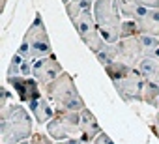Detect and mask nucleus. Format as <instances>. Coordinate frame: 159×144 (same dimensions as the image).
Returning <instances> with one entry per match:
<instances>
[{"label":"nucleus","mask_w":159,"mask_h":144,"mask_svg":"<svg viewBox=\"0 0 159 144\" xmlns=\"http://www.w3.org/2000/svg\"><path fill=\"white\" fill-rule=\"evenodd\" d=\"M101 131H103V129H101L98 118L94 116V112H92L88 107L83 109V110H81V138L92 142Z\"/></svg>","instance_id":"obj_12"},{"label":"nucleus","mask_w":159,"mask_h":144,"mask_svg":"<svg viewBox=\"0 0 159 144\" xmlns=\"http://www.w3.org/2000/svg\"><path fill=\"white\" fill-rule=\"evenodd\" d=\"M45 131L54 142L81 137V110H58L56 109V114L45 125Z\"/></svg>","instance_id":"obj_5"},{"label":"nucleus","mask_w":159,"mask_h":144,"mask_svg":"<svg viewBox=\"0 0 159 144\" xmlns=\"http://www.w3.org/2000/svg\"><path fill=\"white\" fill-rule=\"evenodd\" d=\"M153 122H159V109L155 110V116H153Z\"/></svg>","instance_id":"obj_28"},{"label":"nucleus","mask_w":159,"mask_h":144,"mask_svg":"<svg viewBox=\"0 0 159 144\" xmlns=\"http://www.w3.org/2000/svg\"><path fill=\"white\" fill-rule=\"evenodd\" d=\"M4 8H6V0H2V10H4Z\"/></svg>","instance_id":"obj_30"},{"label":"nucleus","mask_w":159,"mask_h":144,"mask_svg":"<svg viewBox=\"0 0 159 144\" xmlns=\"http://www.w3.org/2000/svg\"><path fill=\"white\" fill-rule=\"evenodd\" d=\"M8 84L11 86L13 94L19 97L21 103L28 105L32 103L34 99H38L39 96H43V88L39 86V83L34 79V77H23V75H17V77H6Z\"/></svg>","instance_id":"obj_10"},{"label":"nucleus","mask_w":159,"mask_h":144,"mask_svg":"<svg viewBox=\"0 0 159 144\" xmlns=\"http://www.w3.org/2000/svg\"><path fill=\"white\" fill-rule=\"evenodd\" d=\"M139 71L144 75V79H152L159 83V47L155 49L152 56L142 58V62L139 64Z\"/></svg>","instance_id":"obj_14"},{"label":"nucleus","mask_w":159,"mask_h":144,"mask_svg":"<svg viewBox=\"0 0 159 144\" xmlns=\"http://www.w3.org/2000/svg\"><path fill=\"white\" fill-rule=\"evenodd\" d=\"M54 144H92V142H88L81 137H73V138H66V140H56Z\"/></svg>","instance_id":"obj_24"},{"label":"nucleus","mask_w":159,"mask_h":144,"mask_svg":"<svg viewBox=\"0 0 159 144\" xmlns=\"http://www.w3.org/2000/svg\"><path fill=\"white\" fill-rule=\"evenodd\" d=\"M157 99H159V83H155L152 79H146L144 81V90H142V103L155 109Z\"/></svg>","instance_id":"obj_17"},{"label":"nucleus","mask_w":159,"mask_h":144,"mask_svg":"<svg viewBox=\"0 0 159 144\" xmlns=\"http://www.w3.org/2000/svg\"><path fill=\"white\" fill-rule=\"evenodd\" d=\"M157 109H159V99H157V107H155V110H157Z\"/></svg>","instance_id":"obj_32"},{"label":"nucleus","mask_w":159,"mask_h":144,"mask_svg":"<svg viewBox=\"0 0 159 144\" xmlns=\"http://www.w3.org/2000/svg\"><path fill=\"white\" fill-rule=\"evenodd\" d=\"M23 60H25V56H23V54H19V52L15 51V54L11 56L10 64H8L6 77H17V75H21V65H23Z\"/></svg>","instance_id":"obj_20"},{"label":"nucleus","mask_w":159,"mask_h":144,"mask_svg":"<svg viewBox=\"0 0 159 144\" xmlns=\"http://www.w3.org/2000/svg\"><path fill=\"white\" fill-rule=\"evenodd\" d=\"M92 144H116V142H114V140H112V138L105 133V131H101V133H99V135L92 140Z\"/></svg>","instance_id":"obj_23"},{"label":"nucleus","mask_w":159,"mask_h":144,"mask_svg":"<svg viewBox=\"0 0 159 144\" xmlns=\"http://www.w3.org/2000/svg\"><path fill=\"white\" fill-rule=\"evenodd\" d=\"M26 107H28V110L32 112L34 122H36L38 125H47V124L54 118V114H56V107L49 101V97H47L45 94L39 96L38 99H34L32 103H28Z\"/></svg>","instance_id":"obj_11"},{"label":"nucleus","mask_w":159,"mask_h":144,"mask_svg":"<svg viewBox=\"0 0 159 144\" xmlns=\"http://www.w3.org/2000/svg\"><path fill=\"white\" fill-rule=\"evenodd\" d=\"M135 67H131V65H127V64H124V62H120V60H114V62H111L109 65H105V73H107V77L111 79V81H116V79H122V77H125L127 73H131Z\"/></svg>","instance_id":"obj_18"},{"label":"nucleus","mask_w":159,"mask_h":144,"mask_svg":"<svg viewBox=\"0 0 159 144\" xmlns=\"http://www.w3.org/2000/svg\"><path fill=\"white\" fill-rule=\"evenodd\" d=\"M116 2H118L120 13H122L124 19H133L135 21V19L142 17L148 11V8L139 4V0H116Z\"/></svg>","instance_id":"obj_15"},{"label":"nucleus","mask_w":159,"mask_h":144,"mask_svg":"<svg viewBox=\"0 0 159 144\" xmlns=\"http://www.w3.org/2000/svg\"><path fill=\"white\" fill-rule=\"evenodd\" d=\"M92 2H96V0H92Z\"/></svg>","instance_id":"obj_33"},{"label":"nucleus","mask_w":159,"mask_h":144,"mask_svg":"<svg viewBox=\"0 0 159 144\" xmlns=\"http://www.w3.org/2000/svg\"><path fill=\"white\" fill-rule=\"evenodd\" d=\"M139 4L148 8V10H157L159 8V0H139Z\"/></svg>","instance_id":"obj_25"},{"label":"nucleus","mask_w":159,"mask_h":144,"mask_svg":"<svg viewBox=\"0 0 159 144\" xmlns=\"http://www.w3.org/2000/svg\"><path fill=\"white\" fill-rule=\"evenodd\" d=\"M64 8H66V13H67L69 21H73L81 13L94 10V2L92 0H69L67 4H64Z\"/></svg>","instance_id":"obj_16"},{"label":"nucleus","mask_w":159,"mask_h":144,"mask_svg":"<svg viewBox=\"0 0 159 144\" xmlns=\"http://www.w3.org/2000/svg\"><path fill=\"white\" fill-rule=\"evenodd\" d=\"M64 67L60 64V60L56 58V54H49V56H43V58H38L34 60V71H32V77L39 83L41 88H45L47 84H51L60 73H64Z\"/></svg>","instance_id":"obj_9"},{"label":"nucleus","mask_w":159,"mask_h":144,"mask_svg":"<svg viewBox=\"0 0 159 144\" xmlns=\"http://www.w3.org/2000/svg\"><path fill=\"white\" fill-rule=\"evenodd\" d=\"M142 58H146V51L142 47L140 36L122 38L116 41V60H120L131 67H139Z\"/></svg>","instance_id":"obj_8"},{"label":"nucleus","mask_w":159,"mask_h":144,"mask_svg":"<svg viewBox=\"0 0 159 144\" xmlns=\"http://www.w3.org/2000/svg\"><path fill=\"white\" fill-rule=\"evenodd\" d=\"M30 144H54V140L49 137V133H41V131H34V135L30 137Z\"/></svg>","instance_id":"obj_22"},{"label":"nucleus","mask_w":159,"mask_h":144,"mask_svg":"<svg viewBox=\"0 0 159 144\" xmlns=\"http://www.w3.org/2000/svg\"><path fill=\"white\" fill-rule=\"evenodd\" d=\"M17 52L23 54L25 58H32V60L43 58V56H49L54 52L47 26H45V21H43V15L39 11H36L34 21L30 23V26L23 34V39L19 43Z\"/></svg>","instance_id":"obj_3"},{"label":"nucleus","mask_w":159,"mask_h":144,"mask_svg":"<svg viewBox=\"0 0 159 144\" xmlns=\"http://www.w3.org/2000/svg\"><path fill=\"white\" fill-rule=\"evenodd\" d=\"M135 23H137L140 34L159 38V8L157 10H148L142 17L135 19Z\"/></svg>","instance_id":"obj_13"},{"label":"nucleus","mask_w":159,"mask_h":144,"mask_svg":"<svg viewBox=\"0 0 159 144\" xmlns=\"http://www.w3.org/2000/svg\"><path fill=\"white\" fill-rule=\"evenodd\" d=\"M43 94L49 97V101L58 110H83L86 109V103L83 96L79 94V88L75 84V79L71 73L64 71L60 73L51 84L43 88Z\"/></svg>","instance_id":"obj_2"},{"label":"nucleus","mask_w":159,"mask_h":144,"mask_svg":"<svg viewBox=\"0 0 159 144\" xmlns=\"http://www.w3.org/2000/svg\"><path fill=\"white\" fill-rule=\"evenodd\" d=\"M19 144H30V138H26V140H21Z\"/></svg>","instance_id":"obj_29"},{"label":"nucleus","mask_w":159,"mask_h":144,"mask_svg":"<svg viewBox=\"0 0 159 144\" xmlns=\"http://www.w3.org/2000/svg\"><path fill=\"white\" fill-rule=\"evenodd\" d=\"M144 75L139 71V67H135L131 73H127L122 79L111 81L116 94L120 96V99L124 103H142V90H144Z\"/></svg>","instance_id":"obj_7"},{"label":"nucleus","mask_w":159,"mask_h":144,"mask_svg":"<svg viewBox=\"0 0 159 144\" xmlns=\"http://www.w3.org/2000/svg\"><path fill=\"white\" fill-rule=\"evenodd\" d=\"M98 60H99V64L105 67V65H109L111 62H114L116 60V43H107L98 54H94Z\"/></svg>","instance_id":"obj_19"},{"label":"nucleus","mask_w":159,"mask_h":144,"mask_svg":"<svg viewBox=\"0 0 159 144\" xmlns=\"http://www.w3.org/2000/svg\"><path fill=\"white\" fill-rule=\"evenodd\" d=\"M94 17L99 26V32L107 43H116L120 39V30L124 17L120 13L116 0H96L94 2Z\"/></svg>","instance_id":"obj_4"},{"label":"nucleus","mask_w":159,"mask_h":144,"mask_svg":"<svg viewBox=\"0 0 159 144\" xmlns=\"http://www.w3.org/2000/svg\"><path fill=\"white\" fill-rule=\"evenodd\" d=\"M11 99V92L8 88H2V101H0V107H6Z\"/></svg>","instance_id":"obj_26"},{"label":"nucleus","mask_w":159,"mask_h":144,"mask_svg":"<svg viewBox=\"0 0 159 144\" xmlns=\"http://www.w3.org/2000/svg\"><path fill=\"white\" fill-rule=\"evenodd\" d=\"M67 2H69V0H62V4H67Z\"/></svg>","instance_id":"obj_31"},{"label":"nucleus","mask_w":159,"mask_h":144,"mask_svg":"<svg viewBox=\"0 0 159 144\" xmlns=\"http://www.w3.org/2000/svg\"><path fill=\"white\" fill-rule=\"evenodd\" d=\"M34 116L25 103H8L0 107V142L19 144L34 135Z\"/></svg>","instance_id":"obj_1"},{"label":"nucleus","mask_w":159,"mask_h":144,"mask_svg":"<svg viewBox=\"0 0 159 144\" xmlns=\"http://www.w3.org/2000/svg\"><path fill=\"white\" fill-rule=\"evenodd\" d=\"M131 36H140V30L133 19H124L122 30H120V39L122 38H131Z\"/></svg>","instance_id":"obj_21"},{"label":"nucleus","mask_w":159,"mask_h":144,"mask_svg":"<svg viewBox=\"0 0 159 144\" xmlns=\"http://www.w3.org/2000/svg\"><path fill=\"white\" fill-rule=\"evenodd\" d=\"M150 131L153 133V137L159 140V122H153V124H150Z\"/></svg>","instance_id":"obj_27"},{"label":"nucleus","mask_w":159,"mask_h":144,"mask_svg":"<svg viewBox=\"0 0 159 144\" xmlns=\"http://www.w3.org/2000/svg\"><path fill=\"white\" fill-rule=\"evenodd\" d=\"M71 25L75 26V32L79 34L81 41L86 45V49H90L92 54H98V52L107 45V41L103 39V36H101V32H99V26H98V23H96L94 10L81 13L77 19L71 21Z\"/></svg>","instance_id":"obj_6"}]
</instances>
